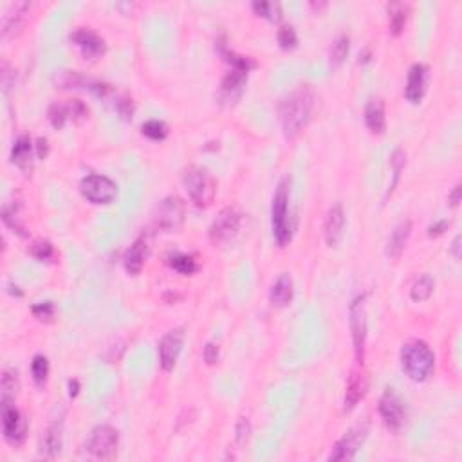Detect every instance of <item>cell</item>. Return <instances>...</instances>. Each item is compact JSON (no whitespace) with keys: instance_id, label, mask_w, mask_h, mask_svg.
<instances>
[{"instance_id":"cell-1","label":"cell","mask_w":462,"mask_h":462,"mask_svg":"<svg viewBox=\"0 0 462 462\" xmlns=\"http://www.w3.org/2000/svg\"><path fill=\"white\" fill-rule=\"evenodd\" d=\"M314 107V91L309 85H301L292 91L280 105V121H282L283 134L295 137L301 132L311 119Z\"/></svg>"},{"instance_id":"cell-2","label":"cell","mask_w":462,"mask_h":462,"mask_svg":"<svg viewBox=\"0 0 462 462\" xmlns=\"http://www.w3.org/2000/svg\"><path fill=\"white\" fill-rule=\"evenodd\" d=\"M401 365L412 381L421 383L432 375L435 368V356L424 341H408L401 350Z\"/></svg>"},{"instance_id":"cell-3","label":"cell","mask_w":462,"mask_h":462,"mask_svg":"<svg viewBox=\"0 0 462 462\" xmlns=\"http://www.w3.org/2000/svg\"><path fill=\"white\" fill-rule=\"evenodd\" d=\"M183 184L188 195L199 208H208L217 193V183L208 170L201 166H190L183 174Z\"/></svg>"},{"instance_id":"cell-4","label":"cell","mask_w":462,"mask_h":462,"mask_svg":"<svg viewBox=\"0 0 462 462\" xmlns=\"http://www.w3.org/2000/svg\"><path fill=\"white\" fill-rule=\"evenodd\" d=\"M271 226L273 235L280 246H285L291 240V224H289V181H280L276 188L273 204H271Z\"/></svg>"},{"instance_id":"cell-5","label":"cell","mask_w":462,"mask_h":462,"mask_svg":"<svg viewBox=\"0 0 462 462\" xmlns=\"http://www.w3.org/2000/svg\"><path fill=\"white\" fill-rule=\"evenodd\" d=\"M118 445H119V435L118 430H114L109 424H101L96 426L91 432L87 439V452L91 454L92 459L98 461H110L118 454Z\"/></svg>"},{"instance_id":"cell-6","label":"cell","mask_w":462,"mask_h":462,"mask_svg":"<svg viewBox=\"0 0 462 462\" xmlns=\"http://www.w3.org/2000/svg\"><path fill=\"white\" fill-rule=\"evenodd\" d=\"M80 192L92 204H110L118 197V184L105 175L92 174L83 177Z\"/></svg>"},{"instance_id":"cell-7","label":"cell","mask_w":462,"mask_h":462,"mask_svg":"<svg viewBox=\"0 0 462 462\" xmlns=\"http://www.w3.org/2000/svg\"><path fill=\"white\" fill-rule=\"evenodd\" d=\"M366 297L359 295L354 298L350 304V332H352V343H354V356H356V363L363 365L365 359V341H366Z\"/></svg>"},{"instance_id":"cell-8","label":"cell","mask_w":462,"mask_h":462,"mask_svg":"<svg viewBox=\"0 0 462 462\" xmlns=\"http://www.w3.org/2000/svg\"><path fill=\"white\" fill-rule=\"evenodd\" d=\"M184 218V202L179 197H166L159 202L157 211L154 215V224L157 230H163L166 233H172L183 224Z\"/></svg>"},{"instance_id":"cell-9","label":"cell","mask_w":462,"mask_h":462,"mask_svg":"<svg viewBox=\"0 0 462 462\" xmlns=\"http://www.w3.org/2000/svg\"><path fill=\"white\" fill-rule=\"evenodd\" d=\"M2 432L11 446H22L27 437V421L13 403H2Z\"/></svg>"},{"instance_id":"cell-10","label":"cell","mask_w":462,"mask_h":462,"mask_svg":"<svg viewBox=\"0 0 462 462\" xmlns=\"http://www.w3.org/2000/svg\"><path fill=\"white\" fill-rule=\"evenodd\" d=\"M380 414L383 417L385 424L390 430L397 432L405 424L406 419V406L403 399L396 394L394 388H387L380 399Z\"/></svg>"},{"instance_id":"cell-11","label":"cell","mask_w":462,"mask_h":462,"mask_svg":"<svg viewBox=\"0 0 462 462\" xmlns=\"http://www.w3.org/2000/svg\"><path fill=\"white\" fill-rule=\"evenodd\" d=\"M240 228V215L233 208L223 209L209 226V240L214 244H224L237 235Z\"/></svg>"},{"instance_id":"cell-12","label":"cell","mask_w":462,"mask_h":462,"mask_svg":"<svg viewBox=\"0 0 462 462\" xmlns=\"http://www.w3.org/2000/svg\"><path fill=\"white\" fill-rule=\"evenodd\" d=\"M184 345V331L181 327L172 329L166 332L159 341V363H161L163 371L170 372L174 371L175 363L179 359V354L183 350Z\"/></svg>"},{"instance_id":"cell-13","label":"cell","mask_w":462,"mask_h":462,"mask_svg":"<svg viewBox=\"0 0 462 462\" xmlns=\"http://www.w3.org/2000/svg\"><path fill=\"white\" fill-rule=\"evenodd\" d=\"M365 437H366L365 426L354 428V430H350L349 433H345V435L332 446L329 461H350V459H354V455H356V452L359 449V446L363 445Z\"/></svg>"},{"instance_id":"cell-14","label":"cell","mask_w":462,"mask_h":462,"mask_svg":"<svg viewBox=\"0 0 462 462\" xmlns=\"http://www.w3.org/2000/svg\"><path fill=\"white\" fill-rule=\"evenodd\" d=\"M70 42H73V44L82 51L83 57L89 58V60H94V58L101 57L105 52L103 38L92 29L80 27L75 33H70Z\"/></svg>"},{"instance_id":"cell-15","label":"cell","mask_w":462,"mask_h":462,"mask_svg":"<svg viewBox=\"0 0 462 462\" xmlns=\"http://www.w3.org/2000/svg\"><path fill=\"white\" fill-rule=\"evenodd\" d=\"M29 9L31 4L27 2L9 4V8L4 11V18H2V38H11L22 31V27L26 26Z\"/></svg>"},{"instance_id":"cell-16","label":"cell","mask_w":462,"mask_h":462,"mask_svg":"<svg viewBox=\"0 0 462 462\" xmlns=\"http://www.w3.org/2000/svg\"><path fill=\"white\" fill-rule=\"evenodd\" d=\"M428 85V67L424 64H414L406 80L405 98L410 103H419L424 98Z\"/></svg>"},{"instance_id":"cell-17","label":"cell","mask_w":462,"mask_h":462,"mask_svg":"<svg viewBox=\"0 0 462 462\" xmlns=\"http://www.w3.org/2000/svg\"><path fill=\"white\" fill-rule=\"evenodd\" d=\"M343 230H345L343 206H341L340 202H336V204L331 206V209L327 211L325 224H323V231H325V240H327V246L336 248V246L340 244L341 239H343Z\"/></svg>"},{"instance_id":"cell-18","label":"cell","mask_w":462,"mask_h":462,"mask_svg":"<svg viewBox=\"0 0 462 462\" xmlns=\"http://www.w3.org/2000/svg\"><path fill=\"white\" fill-rule=\"evenodd\" d=\"M64 445V426L61 421H54L45 428L42 440H40V452L49 459H54L61 452Z\"/></svg>"},{"instance_id":"cell-19","label":"cell","mask_w":462,"mask_h":462,"mask_svg":"<svg viewBox=\"0 0 462 462\" xmlns=\"http://www.w3.org/2000/svg\"><path fill=\"white\" fill-rule=\"evenodd\" d=\"M366 390H368V378L365 372H354L345 392V412L354 410L356 405L365 397Z\"/></svg>"},{"instance_id":"cell-20","label":"cell","mask_w":462,"mask_h":462,"mask_svg":"<svg viewBox=\"0 0 462 462\" xmlns=\"http://www.w3.org/2000/svg\"><path fill=\"white\" fill-rule=\"evenodd\" d=\"M11 163L17 165V168L22 172L24 175H31L33 172V147H31V140L27 135L18 137L17 143L11 149Z\"/></svg>"},{"instance_id":"cell-21","label":"cell","mask_w":462,"mask_h":462,"mask_svg":"<svg viewBox=\"0 0 462 462\" xmlns=\"http://www.w3.org/2000/svg\"><path fill=\"white\" fill-rule=\"evenodd\" d=\"M149 257V244L144 239H137L131 248L125 251L123 257V266L131 275H137L144 266V260Z\"/></svg>"},{"instance_id":"cell-22","label":"cell","mask_w":462,"mask_h":462,"mask_svg":"<svg viewBox=\"0 0 462 462\" xmlns=\"http://www.w3.org/2000/svg\"><path fill=\"white\" fill-rule=\"evenodd\" d=\"M365 123L368 131L374 134H383L387 127V116H385V103L381 98H374L366 103Z\"/></svg>"},{"instance_id":"cell-23","label":"cell","mask_w":462,"mask_h":462,"mask_svg":"<svg viewBox=\"0 0 462 462\" xmlns=\"http://www.w3.org/2000/svg\"><path fill=\"white\" fill-rule=\"evenodd\" d=\"M410 233H412L410 221H403V223H399L396 228H394L392 235L388 239V246H387L388 257L397 258L403 253V249L406 248V242L410 239Z\"/></svg>"},{"instance_id":"cell-24","label":"cell","mask_w":462,"mask_h":462,"mask_svg":"<svg viewBox=\"0 0 462 462\" xmlns=\"http://www.w3.org/2000/svg\"><path fill=\"white\" fill-rule=\"evenodd\" d=\"M292 292H295V289H292V278L283 273V275H280L278 278H276V282L273 283V288H271L269 291L271 304L276 307L289 306L292 300Z\"/></svg>"},{"instance_id":"cell-25","label":"cell","mask_w":462,"mask_h":462,"mask_svg":"<svg viewBox=\"0 0 462 462\" xmlns=\"http://www.w3.org/2000/svg\"><path fill=\"white\" fill-rule=\"evenodd\" d=\"M406 13L408 8L403 2H392L388 4V24H390V33L394 36H399L405 29L406 24Z\"/></svg>"},{"instance_id":"cell-26","label":"cell","mask_w":462,"mask_h":462,"mask_svg":"<svg viewBox=\"0 0 462 462\" xmlns=\"http://www.w3.org/2000/svg\"><path fill=\"white\" fill-rule=\"evenodd\" d=\"M0 388H2V403H13L15 397H17L18 394V388H20V381H18L17 371H13V368L4 371Z\"/></svg>"},{"instance_id":"cell-27","label":"cell","mask_w":462,"mask_h":462,"mask_svg":"<svg viewBox=\"0 0 462 462\" xmlns=\"http://www.w3.org/2000/svg\"><path fill=\"white\" fill-rule=\"evenodd\" d=\"M350 49V38L349 35H340L338 38L334 40V44H332L331 52H329V58H331V67L332 69H338L345 61L347 54H349Z\"/></svg>"},{"instance_id":"cell-28","label":"cell","mask_w":462,"mask_h":462,"mask_svg":"<svg viewBox=\"0 0 462 462\" xmlns=\"http://www.w3.org/2000/svg\"><path fill=\"white\" fill-rule=\"evenodd\" d=\"M433 289H435V280L432 278L430 275H423L419 276L417 280L414 282L410 289V297L414 301H424L428 298L432 297Z\"/></svg>"},{"instance_id":"cell-29","label":"cell","mask_w":462,"mask_h":462,"mask_svg":"<svg viewBox=\"0 0 462 462\" xmlns=\"http://www.w3.org/2000/svg\"><path fill=\"white\" fill-rule=\"evenodd\" d=\"M170 267L177 271V273H181V275H186V276L193 275V273H197V269H199L195 258H193L192 255H183V253H177L170 258Z\"/></svg>"},{"instance_id":"cell-30","label":"cell","mask_w":462,"mask_h":462,"mask_svg":"<svg viewBox=\"0 0 462 462\" xmlns=\"http://www.w3.org/2000/svg\"><path fill=\"white\" fill-rule=\"evenodd\" d=\"M141 134L147 135L149 140L152 141H163L166 140L168 135V127H166L165 121H159V119H149L141 125Z\"/></svg>"},{"instance_id":"cell-31","label":"cell","mask_w":462,"mask_h":462,"mask_svg":"<svg viewBox=\"0 0 462 462\" xmlns=\"http://www.w3.org/2000/svg\"><path fill=\"white\" fill-rule=\"evenodd\" d=\"M70 119V109L69 103H52L49 107V121L54 128H64L66 123Z\"/></svg>"},{"instance_id":"cell-32","label":"cell","mask_w":462,"mask_h":462,"mask_svg":"<svg viewBox=\"0 0 462 462\" xmlns=\"http://www.w3.org/2000/svg\"><path fill=\"white\" fill-rule=\"evenodd\" d=\"M31 374H33L36 387H44L49 375V362L45 356L38 354V356L33 358V362H31Z\"/></svg>"},{"instance_id":"cell-33","label":"cell","mask_w":462,"mask_h":462,"mask_svg":"<svg viewBox=\"0 0 462 462\" xmlns=\"http://www.w3.org/2000/svg\"><path fill=\"white\" fill-rule=\"evenodd\" d=\"M54 82H57L61 89H80L82 85H85V83L89 85L87 80L83 78L80 73H76V70H64V73H58Z\"/></svg>"},{"instance_id":"cell-34","label":"cell","mask_w":462,"mask_h":462,"mask_svg":"<svg viewBox=\"0 0 462 462\" xmlns=\"http://www.w3.org/2000/svg\"><path fill=\"white\" fill-rule=\"evenodd\" d=\"M390 165H392V170H394V179H392V183H390V188H388V193H392L394 188H396L397 183H399L401 172H403V168H405V165H406V154L403 152L401 149H397L396 152L392 154Z\"/></svg>"},{"instance_id":"cell-35","label":"cell","mask_w":462,"mask_h":462,"mask_svg":"<svg viewBox=\"0 0 462 462\" xmlns=\"http://www.w3.org/2000/svg\"><path fill=\"white\" fill-rule=\"evenodd\" d=\"M29 255L31 257H35L36 260L44 262L52 258V255H54V248H52V244L49 240H36V242L31 244Z\"/></svg>"},{"instance_id":"cell-36","label":"cell","mask_w":462,"mask_h":462,"mask_svg":"<svg viewBox=\"0 0 462 462\" xmlns=\"http://www.w3.org/2000/svg\"><path fill=\"white\" fill-rule=\"evenodd\" d=\"M253 9L255 13L260 15V17L267 18V20H278L280 18V6L275 4V2H253Z\"/></svg>"},{"instance_id":"cell-37","label":"cell","mask_w":462,"mask_h":462,"mask_svg":"<svg viewBox=\"0 0 462 462\" xmlns=\"http://www.w3.org/2000/svg\"><path fill=\"white\" fill-rule=\"evenodd\" d=\"M278 44H280V47L285 49V51H291V49L297 47L298 36H297V31H295V27H292V26L280 27Z\"/></svg>"},{"instance_id":"cell-38","label":"cell","mask_w":462,"mask_h":462,"mask_svg":"<svg viewBox=\"0 0 462 462\" xmlns=\"http://www.w3.org/2000/svg\"><path fill=\"white\" fill-rule=\"evenodd\" d=\"M4 223L8 224L11 230H15L18 235L26 237V228L18 221V204H13L11 208H4Z\"/></svg>"},{"instance_id":"cell-39","label":"cell","mask_w":462,"mask_h":462,"mask_svg":"<svg viewBox=\"0 0 462 462\" xmlns=\"http://www.w3.org/2000/svg\"><path fill=\"white\" fill-rule=\"evenodd\" d=\"M33 314L38 320H42V322H51L52 316H54V306H52L51 301L36 304V306H33Z\"/></svg>"},{"instance_id":"cell-40","label":"cell","mask_w":462,"mask_h":462,"mask_svg":"<svg viewBox=\"0 0 462 462\" xmlns=\"http://www.w3.org/2000/svg\"><path fill=\"white\" fill-rule=\"evenodd\" d=\"M116 110L121 114L125 119H132V114H134V103L128 96H119L116 98V103H114Z\"/></svg>"},{"instance_id":"cell-41","label":"cell","mask_w":462,"mask_h":462,"mask_svg":"<svg viewBox=\"0 0 462 462\" xmlns=\"http://www.w3.org/2000/svg\"><path fill=\"white\" fill-rule=\"evenodd\" d=\"M235 432H237V435H235L237 442H239V445H244L246 440L249 439V433H251V424H249L248 419H246V417L239 419Z\"/></svg>"},{"instance_id":"cell-42","label":"cell","mask_w":462,"mask_h":462,"mask_svg":"<svg viewBox=\"0 0 462 462\" xmlns=\"http://www.w3.org/2000/svg\"><path fill=\"white\" fill-rule=\"evenodd\" d=\"M204 362L208 365H215L218 362V345L206 343L204 347Z\"/></svg>"},{"instance_id":"cell-43","label":"cell","mask_w":462,"mask_h":462,"mask_svg":"<svg viewBox=\"0 0 462 462\" xmlns=\"http://www.w3.org/2000/svg\"><path fill=\"white\" fill-rule=\"evenodd\" d=\"M448 226H449L448 221H439V223L432 224V226L428 228V235H430V237L442 235V233H445V231L448 230Z\"/></svg>"},{"instance_id":"cell-44","label":"cell","mask_w":462,"mask_h":462,"mask_svg":"<svg viewBox=\"0 0 462 462\" xmlns=\"http://www.w3.org/2000/svg\"><path fill=\"white\" fill-rule=\"evenodd\" d=\"M461 192H462L461 184H455V188L452 190V193L448 195V202L454 206V208H457L459 202H461Z\"/></svg>"},{"instance_id":"cell-45","label":"cell","mask_w":462,"mask_h":462,"mask_svg":"<svg viewBox=\"0 0 462 462\" xmlns=\"http://www.w3.org/2000/svg\"><path fill=\"white\" fill-rule=\"evenodd\" d=\"M36 143H38V144H36V147H38V157H40V159H45V157H47V154H49L47 140H45V137H40Z\"/></svg>"},{"instance_id":"cell-46","label":"cell","mask_w":462,"mask_h":462,"mask_svg":"<svg viewBox=\"0 0 462 462\" xmlns=\"http://www.w3.org/2000/svg\"><path fill=\"white\" fill-rule=\"evenodd\" d=\"M452 255L455 257V260L461 258V235H457L454 239V244H452Z\"/></svg>"},{"instance_id":"cell-47","label":"cell","mask_w":462,"mask_h":462,"mask_svg":"<svg viewBox=\"0 0 462 462\" xmlns=\"http://www.w3.org/2000/svg\"><path fill=\"white\" fill-rule=\"evenodd\" d=\"M78 388H80V383L76 380H73V381H69V394L73 397L76 396V394H78Z\"/></svg>"}]
</instances>
